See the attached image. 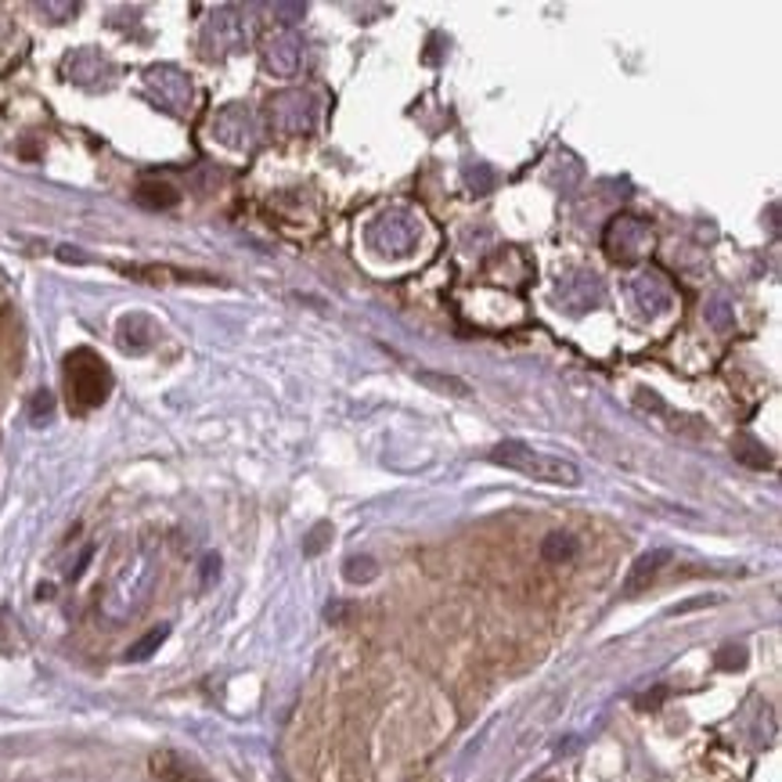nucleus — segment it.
<instances>
[{"label": "nucleus", "mask_w": 782, "mask_h": 782, "mask_svg": "<svg viewBox=\"0 0 782 782\" xmlns=\"http://www.w3.org/2000/svg\"><path fill=\"white\" fill-rule=\"evenodd\" d=\"M487 462L508 469V473H519L527 480H538V484L552 487H581V469L570 459H559V454L538 451L530 444H519V440H505V444H494L487 451Z\"/></svg>", "instance_id": "1"}, {"label": "nucleus", "mask_w": 782, "mask_h": 782, "mask_svg": "<svg viewBox=\"0 0 782 782\" xmlns=\"http://www.w3.org/2000/svg\"><path fill=\"white\" fill-rule=\"evenodd\" d=\"M65 386H69V400L76 411L101 408L112 394V372L109 364L101 361V354L80 346L65 357Z\"/></svg>", "instance_id": "2"}, {"label": "nucleus", "mask_w": 782, "mask_h": 782, "mask_svg": "<svg viewBox=\"0 0 782 782\" xmlns=\"http://www.w3.org/2000/svg\"><path fill=\"white\" fill-rule=\"evenodd\" d=\"M148 768L159 782H213V775L199 761L180 750H155L148 758Z\"/></svg>", "instance_id": "3"}, {"label": "nucleus", "mask_w": 782, "mask_h": 782, "mask_svg": "<svg viewBox=\"0 0 782 782\" xmlns=\"http://www.w3.org/2000/svg\"><path fill=\"white\" fill-rule=\"evenodd\" d=\"M271 123H275V130H282V134H304V130H310V123H315V106H310V98L299 95V90L278 95L271 98Z\"/></svg>", "instance_id": "4"}, {"label": "nucleus", "mask_w": 782, "mask_h": 782, "mask_svg": "<svg viewBox=\"0 0 782 782\" xmlns=\"http://www.w3.org/2000/svg\"><path fill=\"white\" fill-rule=\"evenodd\" d=\"M671 563V552L668 549H653V552H646V555H638L635 559V566L628 573V581H624V598H635L638 592H646L649 584L657 581V573Z\"/></svg>", "instance_id": "5"}, {"label": "nucleus", "mask_w": 782, "mask_h": 782, "mask_svg": "<svg viewBox=\"0 0 782 782\" xmlns=\"http://www.w3.org/2000/svg\"><path fill=\"white\" fill-rule=\"evenodd\" d=\"M155 335H159V329H155V321L148 315H126L115 324V339H120V346L130 350V354L148 350L155 343Z\"/></svg>", "instance_id": "6"}, {"label": "nucleus", "mask_w": 782, "mask_h": 782, "mask_svg": "<svg viewBox=\"0 0 782 782\" xmlns=\"http://www.w3.org/2000/svg\"><path fill=\"white\" fill-rule=\"evenodd\" d=\"M148 87L159 95V101L166 109H180V106H188V98H191V87L185 80V73H177V69H152L148 73Z\"/></svg>", "instance_id": "7"}, {"label": "nucleus", "mask_w": 782, "mask_h": 782, "mask_svg": "<svg viewBox=\"0 0 782 782\" xmlns=\"http://www.w3.org/2000/svg\"><path fill=\"white\" fill-rule=\"evenodd\" d=\"M267 65L275 73H282V76H289V73H296V65H299V41L296 36H278V41H271L267 44Z\"/></svg>", "instance_id": "8"}, {"label": "nucleus", "mask_w": 782, "mask_h": 782, "mask_svg": "<svg viewBox=\"0 0 782 782\" xmlns=\"http://www.w3.org/2000/svg\"><path fill=\"white\" fill-rule=\"evenodd\" d=\"M250 134V112H245L242 106H231L217 115V137L224 141V145H234V148H242V141L239 134Z\"/></svg>", "instance_id": "9"}, {"label": "nucleus", "mask_w": 782, "mask_h": 782, "mask_svg": "<svg viewBox=\"0 0 782 782\" xmlns=\"http://www.w3.org/2000/svg\"><path fill=\"white\" fill-rule=\"evenodd\" d=\"M577 552H581V544H577L573 533H549L544 544H541V559L544 563H552V566L570 563V559H577Z\"/></svg>", "instance_id": "10"}, {"label": "nucleus", "mask_w": 782, "mask_h": 782, "mask_svg": "<svg viewBox=\"0 0 782 782\" xmlns=\"http://www.w3.org/2000/svg\"><path fill=\"white\" fill-rule=\"evenodd\" d=\"M134 199L137 206H145V210H169V206H177L180 195L169 185H159V180H145V185H137Z\"/></svg>", "instance_id": "11"}, {"label": "nucleus", "mask_w": 782, "mask_h": 782, "mask_svg": "<svg viewBox=\"0 0 782 782\" xmlns=\"http://www.w3.org/2000/svg\"><path fill=\"white\" fill-rule=\"evenodd\" d=\"M415 379H419L422 386H429L433 394L440 397H469L473 389H469V383H462L459 375H444V372H415Z\"/></svg>", "instance_id": "12"}, {"label": "nucleus", "mask_w": 782, "mask_h": 782, "mask_svg": "<svg viewBox=\"0 0 782 782\" xmlns=\"http://www.w3.org/2000/svg\"><path fill=\"white\" fill-rule=\"evenodd\" d=\"M169 638V624H159V628H152L145 638H137L134 646L126 649V663H141V660H148L152 653H159V646Z\"/></svg>", "instance_id": "13"}, {"label": "nucleus", "mask_w": 782, "mask_h": 782, "mask_svg": "<svg viewBox=\"0 0 782 782\" xmlns=\"http://www.w3.org/2000/svg\"><path fill=\"white\" fill-rule=\"evenodd\" d=\"M343 577L350 584H368V581L379 577V563H375L372 555H350L343 563Z\"/></svg>", "instance_id": "14"}, {"label": "nucleus", "mask_w": 782, "mask_h": 782, "mask_svg": "<svg viewBox=\"0 0 782 782\" xmlns=\"http://www.w3.org/2000/svg\"><path fill=\"white\" fill-rule=\"evenodd\" d=\"M736 459L739 462H747V465H753V469H768V465H772V459H768V454H764V448L758 444V440H753V437H747V433H742V437H736Z\"/></svg>", "instance_id": "15"}, {"label": "nucleus", "mask_w": 782, "mask_h": 782, "mask_svg": "<svg viewBox=\"0 0 782 782\" xmlns=\"http://www.w3.org/2000/svg\"><path fill=\"white\" fill-rule=\"evenodd\" d=\"M329 541H332V524H318L315 530L307 533V541H304V555H321L324 549H329Z\"/></svg>", "instance_id": "16"}, {"label": "nucleus", "mask_w": 782, "mask_h": 782, "mask_svg": "<svg viewBox=\"0 0 782 782\" xmlns=\"http://www.w3.org/2000/svg\"><path fill=\"white\" fill-rule=\"evenodd\" d=\"M718 668L722 671H742L747 668V649L742 646H725L718 653Z\"/></svg>", "instance_id": "17"}, {"label": "nucleus", "mask_w": 782, "mask_h": 782, "mask_svg": "<svg viewBox=\"0 0 782 782\" xmlns=\"http://www.w3.org/2000/svg\"><path fill=\"white\" fill-rule=\"evenodd\" d=\"M15 620L4 606H0V653H15Z\"/></svg>", "instance_id": "18"}, {"label": "nucleus", "mask_w": 782, "mask_h": 782, "mask_svg": "<svg viewBox=\"0 0 782 782\" xmlns=\"http://www.w3.org/2000/svg\"><path fill=\"white\" fill-rule=\"evenodd\" d=\"M51 411H55V397H51V389H41V394H36V400H33V408H30L33 422H36V426H44Z\"/></svg>", "instance_id": "19"}, {"label": "nucleus", "mask_w": 782, "mask_h": 782, "mask_svg": "<svg viewBox=\"0 0 782 782\" xmlns=\"http://www.w3.org/2000/svg\"><path fill=\"white\" fill-rule=\"evenodd\" d=\"M663 700H668V685H657L653 693H642V696H638V711H657Z\"/></svg>", "instance_id": "20"}, {"label": "nucleus", "mask_w": 782, "mask_h": 782, "mask_svg": "<svg viewBox=\"0 0 782 782\" xmlns=\"http://www.w3.org/2000/svg\"><path fill=\"white\" fill-rule=\"evenodd\" d=\"M217 570H220V559H217V555H210V559H206V563H202V581H210Z\"/></svg>", "instance_id": "21"}, {"label": "nucleus", "mask_w": 782, "mask_h": 782, "mask_svg": "<svg viewBox=\"0 0 782 782\" xmlns=\"http://www.w3.org/2000/svg\"><path fill=\"white\" fill-rule=\"evenodd\" d=\"M41 11H55V15H73L76 4H41Z\"/></svg>", "instance_id": "22"}]
</instances>
